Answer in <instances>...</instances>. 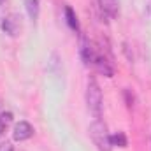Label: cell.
<instances>
[{
  "label": "cell",
  "instance_id": "5bb4252c",
  "mask_svg": "<svg viewBox=\"0 0 151 151\" xmlns=\"http://www.w3.org/2000/svg\"><path fill=\"white\" fill-rule=\"evenodd\" d=\"M4 2H5V0H0V5H2V4H4Z\"/></svg>",
  "mask_w": 151,
  "mask_h": 151
},
{
  "label": "cell",
  "instance_id": "3957f363",
  "mask_svg": "<svg viewBox=\"0 0 151 151\" xmlns=\"http://www.w3.org/2000/svg\"><path fill=\"white\" fill-rule=\"evenodd\" d=\"M93 67L106 77H113L114 76V62L113 56L107 55L106 51H97L95 53V60H93Z\"/></svg>",
  "mask_w": 151,
  "mask_h": 151
},
{
  "label": "cell",
  "instance_id": "52a82bcc",
  "mask_svg": "<svg viewBox=\"0 0 151 151\" xmlns=\"http://www.w3.org/2000/svg\"><path fill=\"white\" fill-rule=\"evenodd\" d=\"M100 11L109 16V18H116L118 16V0H97Z\"/></svg>",
  "mask_w": 151,
  "mask_h": 151
},
{
  "label": "cell",
  "instance_id": "8fae6325",
  "mask_svg": "<svg viewBox=\"0 0 151 151\" xmlns=\"http://www.w3.org/2000/svg\"><path fill=\"white\" fill-rule=\"evenodd\" d=\"M11 121H12V114L11 113H2L0 114V135L7 130V127H9Z\"/></svg>",
  "mask_w": 151,
  "mask_h": 151
},
{
  "label": "cell",
  "instance_id": "277c9868",
  "mask_svg": "<svg viewBox=\"0 0 151 151\" xmlns=\"http://www.w3.org/2000/svg\"><path fill=\"white\" fill-rule=\"evenodd\" d=\"M2 30L7 34V35H11V37H18L19 35V32H21V18L18 16V14H9V16H5L4 19H2Z\"/></svg>",
  "mask_w": 151,
  "mask_h": 151
},
{
  "label": "cell",
  "instance_id": "7c38bea8",
  "mask_svg": "<svg viewBox=\"0 0 151 151\" xmlns=\"http://www.w3.org/2000/svg\"><path fill=\"white\" fill-rule=\"evenodd\" d=\"M123 97H125L127 107H128V109H134V107H135V95H134V91H132L130 88H125V91H123Z\"/></svg>",
  "mask_w": 151,
  "mask_h": 151
},
{
  "label": "cell",
  "instance_id": "4fadbf2b",
  "mask_svg": "<svg viewBox=\"0 0 151 151\" xmlns=\"http://www.w3.org/2000/svg\"><path fill=\"white\" fill-rule=\"evenodd\" d=\"M0 151H14V148H12L11 142H2L0 144Z\"/></svg>",
  "mask_w": 151,
  "mask_h": 151
},
{
  "label": "cell",
  "instance_id": "8992f818",
  "mask_svg": "<svg viewBox=\"0 0 151 151\" xmlns=\"http://www.w3.org/2000/svg\"><path fill=\"white\" fill-rule=\"evenodd\" d=\"M34 135V127L28 123V121H19V123H16V127H14V132H12V137H14V141H27V139H30Z\"/></svg>",
  "mask_w": 151,
  "mask_h": 151
},
{
  "label": "cell",
  "instance_id": "30bf717a",
  "mask_svg": "<svg viewBox=\"0 0 151 151\" xmlns=\"http://www.w3.org/2000/svg\"><path fill=\"white\" fill-rule=\"evenodd\" d=\"M111 142H113V146H118V148H127L128 146V139L123 132H116L114 135H111Z\"/></svg>",
  "mask_w": 151,
  "mask_h": 151
},
{
  "label": "cell",
  "instance_id": "9c48e42d",
  "mask_svg": "<svg viewBox=\"0 0 151 151\" xmlns=\"http://www.w3.org/2000/svg\"><path fill=\"white\" fill-rule=\"evenodd\" d=\"M65 18H67V25H69L72 30L79 32V21H77V16H76L74 9H72L70 5L65 7Z\"/></svg>",
  "mask_w": 151,
  "mask_h": 151
},
{
  "label": "cell",
  "instance_id": "6da1fadb",
  "mask_svg": "<svg viewBox=\"0 0 151 151\" xmlns=\"http://www.w3.org/2000/svg\"><path fill=\"white\" fill-rule=\"evenodd\" d=\"M88 134L93 141V144L97 146L99 151H113V142H111V135L107 134V127L102 119H95L90 128Z\"/></svg>",
  "mask_w": 151,
  "mask_h": 151
},
{
  "label": "cell",
  "instance_id": "5b68a950",
  "mask_svg": "<svg viewBox=\"0 0 151 151\" xmlns=\"http://www.w3.org/2000/svg\"><path fill=\"white\" fill-rule=\"evenodd\" d=\"M95 53H97V49L93 47V44H91L86 37H81V42H79V56H81V60H83V63H84L86 67L93 65Z\"/></svg>",
  "mask_w": 151,
  "mask_h": 151
},
{
  "label": "cell",
  "instance_id": "ba28073f",
  "mask_svg": "<svg viewBox=\"0 0 151 151\" xmlns=\"http://www.w3.org/2000/svg\"><path fill=\"white\" fill-rule=\"evenodd\" d=\"M25 9L28 12V18L30 19H37L39 12H40V5H39V0H25Z\"/></svg>",
  "mask_w": 151,
  "mask_h": 151
},
{
  "label": "cell",
  "instance_id": "7a4b0ae2",
  "mask_svg": "<svg viewBox=\"0 0 151 151\" xmlns=\"http://www.w3.org/2000/svg\"><path fill=\"white\" fill-rule=\"evenodd\" d=\"M86 106H88V111L93 114L95 119H100V116H102V91H100V86H99V83L95 79L88 81Z\"/></svg>",
  "mask_w": 151,
  "mask_h": 151
}]
</instances>
